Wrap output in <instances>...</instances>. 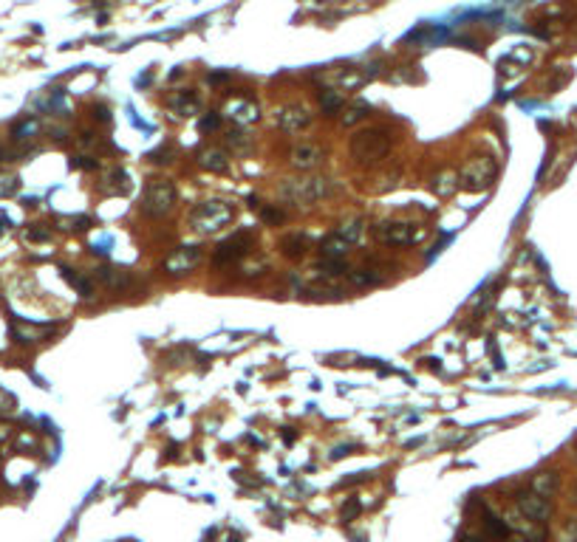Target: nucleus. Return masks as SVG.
<instances>
[{
  "mask_svg": "<svg viewBox=\"0 0 577 542\" xmlns=\"http://www.w3.org/2000/svg\"><path fill=\"white\" fill-rule=\"evenodd\" d=\"M351 449H354V444H340V447H334V449H331V455H329V458H331V460H340V458H345Z\"/></svg>",
  "mask_w": 577,
  "mask_h": 542,
  "instance_id": "obj_33",
  "label": "nucleus"
},
{
  "mask_svg": "<svg viewBox=\"0 0 577 542\" xmlns=\"http://www.w3.org/2000/svg\"><path fill=\"white\" fill-rule=\"evenodd\" d=\"M311 125V114L300 104H292V107H280L278 111V127L283 133H300Z\"/></svg>",
  "mask_w": 577,
  "mask_h": 542,
  "instance_id": "obj_11",
  "label": "nucleus"
},
{
  "mask_svg": "<svg viewBox=\"0 0 577 542\" xmlns=\"http://www.w3.org/2000/svg\"><path fill=\"white\" fill-rule=\"evenodd\" d=\"M173 107H176V111H179L181 116H193V114L198 111V96H195V93H190V91H184V93H179V96H176Z\"/></svg>",
  "mask_w": 577,
  "mask_h": 542,
  "instance_id": "obj_21",
  "label": "nucleus"
},
{
  "mask_svg": "<svg viewBox=\"0 0 577 542\" xmlns=\"http://www.w3.org/2000/svg\"><path fill=\"white\" fill-rule=\"evenodd\" d=\"M374 235L385 246H413L425 238V226L407 224V221H382V224H377Z\"/></svg>",
  "mask_w": 577,
  "mask_h": 542,
  "instance_id": "obj_5",
  "label": "nucleus"
},
{
  "mask_svg": "<svg viewBox=\"0 0 577 542\" xmlns=\"http://www.w3.org/2000/svg\"><path fill=\"white\" fill-rule=\"evenodd\" d=\"M456 542H484V539H481V536H476V534H470V531H461Z\"/></svg>",
  "mask_w": 577,
  "mask_h": 542,
  "instance_id": "obj_36",
  "label": "nucleus"
},
{
  "mask_svg": "<svg viewBox=\"0 0 577 542\" xmlns=\"http://www.w3.org/2000/svg\"><path fill=\"white\" fill-rule=\"evenodd\" d=\"M232 221H235V206L227 201H204L187 215V224L195 235H216Z\"/></svg>",
  "mask_w": 577,
  "mask_h": 542,
  "instance_id": "obj_1",
  "label": "nucleus"
},
{
  "mask_svg": "<svg viewBox=\"0 0 577 542\" xmlns=\"http://www.w3.org/2000/svg\"><path fill=\"white\" fill-rule=\"evenodd\" d=\"M433 192L439 195V198H447V195H453L456 189H458V176L456 173H450V170H444V173H439L436 178H433Z\"/></svg>",
  "mask_w": 577,
  "mask_h": 542,
  "instance_id": "obj_18",
  "label": "nucleus"
},
{
  "mask_svg": "<svg viewBox=\"0 0 577 542\" xmlns=\"http://www.w3.org/2000/svg\"><path fill=\"white\" fill-rule=\"evenodd\" d=\"M557 486H560L557 472L544 469V472L532 474V480H530V492H535V495H541V497H552V495L557 492Z\"/></svg>",
  "mask_w": 577,
  "mask_h": 542,
  "instance_id": "obj_14",
  "label": "nucleus"
},
{
  "mask_svg": "<svg viewBox=\"0 0 577 542\" xmlns=\"http://www.w3.org/2000/svg\"><path fill=\"white\" fill-rule=\"evenodd\" d=\"M278 195L286 201V203H317L323 198L331 195V184L329 178H320V176H306V178H286L280 187H278Z\"/></svg>",
  "mask_w": 577,
  "mask_h": 542,
  "instance_id": "obj_2",
  "label": "nucleus"
},
{
  "mask_svg": "<svg viewBox=\"0 0 577 542\" xmlns=\"http://www.w3.org/2000/svg\"><path fill=\"white\" fill-rule=\"evenodd\" d=\"M264 221L272 224V226H283V224H286V212H280V209H264Z\"/></svg>",
  "mask_w": 577,
  "mask_h": 542,
  "instance_id": "obj_29",
  "label": "nucleus"
},
{
  "mask_svg": "<svg viewBox=\"0 0 577 542\" xmlns=\"http://www.w3.org/2000/svg\"><path fill=\"white\" fill-rule=\"evenodd\" d=\"M74 167H82V170H93L96 167V161L91 155H77L74 158Z\"/></svg>",
  "mask_w": 577,
  "mask_h": 542,
  "instance_id": "obj_32",
  "label": "nucleus"
},
{
  "mask_svg": "<svg viewBox=\"0 0 577 542\" xmlns=\"http://www.w3.org/2000/svg\"><path fill=\"white\" fill-rule=\"evenodd\" d=\"M495 178V158L490 155H476V158H470L464 170H461V187L470 189V192H484Z\"/></svg>",
  "mask_w": 577,
  "mask_h": 542,
  "instance_id": "obj_6",
  "label": "nucleus"
},
{
  "mask_svg": "<svg viewBox=\"0 0 577 542\" xmlns=\"http://www.w3.org/2000/svg\"><path fill=\"white\" fill-rule=\"evenodd\" d=\"M130 542H133V539H130Z\"/></svg>",
  "mask_w": 577,
  "mask_h": 542,
  "instance_id": "obj_40",
  "label": "nucleus"
},
{
  "mask_svg": "<svg viewBox=\"0 0 577 542\" xmlns=\"http://www.w3.org/2000/svg\"><path fill=\"white\" fill-rule=\"evenodd\" d=\"M388 153H391V136L385 130H362L351 141V155L362 167L380 164Z\"/></svg>",
  "mask_w": 577,
  "mask_h": 542,
  "instance_id": "obj_3",
  "label": "nucleus"
},
{
  "mask_svg": "<svg viewBox=\"0 0 577 542\" xmlns=\"http://www.w3.org/2000/svg\"><path fill=\"white\" fill-rule=\"evenodd\" d=\"M317 271H320V274H326V277H340L343 271H345V263H343V260H334V257H323V260L317 263Z\"/></svg>",
  "mask_w": 577,
  "mask_h": 542,
  "instance_id": "obj_24",
  "label": "nucleus"
},
{
  "mask_svg": "<svg viewBox=\"0 0 577 542\" xmlns=\"http://www.w3.org/2000/svg\"><path fill=\"white\" fill-rule=\"evenodd\" d=\"M382 277L377 274V271H371V268H357L354 274H351V286H357V288H371V286H377Z\"/></svg>",
  "mask_w": 577,
  "mask_h": 542,
  "instance_id": "obj_22",
  "label": "nucleus"
},
{
  "mask_svg": "<svg viewBox=\"0 0 577 542\" xmlns=\"http://www.w3.org/2000/svg\"><path fill=\"white\" fill-rule=\"evenodd\" d=\"M218 119H221V114H213V116H207V119H201V130H213V127L218 125Z\"/></svg>",
  "mask_w": 577,
  "mask_h": 542,
  "instance_id": "obj_35",
  "label": "nucleus"
},
{
  "mask_svg": "<svg viewBox=\"0 0 577 542\" xmlns=\"http://www.w3.org/2000/svg\"><path fill=\"white\" fill-rule=\"evenodd\" d=\"M201 263V246H181L165 257V271L173 277H184Z\"/></svg>",
  "mask_w": 577,
  "mask_h": 542,
  "instance_id": "obj_8",
  "label": "nucleus"
},
{
  "mask_svg": "<svg viewBox=\"0 0 577 542\" xmlns=\"http://www.w3.org/2000/svg\"><path fill=\"white\" fill-rule=\"evenodd\" d=\"M167 153H170L167 147H165V150H156V153H150V161H156V164H167V161H170Z\"/></svg>",
  "mask_w": 577,
  "mask_h": 542,
  "instance_id": "obj_34",
  "label": "nucleus"
},
{
  "mask_svg": "<svg viewBox=\"0 0 577 542\" xmlns=\"http://www.w3.org/2000/svg\"><path fill=\"white\" fill-rule=\"evenodd\" d=\"M29 238H31V240H48V232H45V229H31Z\"/></svg>",
  "mask_w": 577,
  "mask_h": 542,
  "instance_id": "obj_37",
  "label": "nucleus"
},
{
  "mask_svg": "<svg viewBox=\"0 0 577 542\" xmlns=\"http://www.w3.org/2000/svg\"><path fill=\"white\" fill-rule=\"evenodd\" d=\"M252 246H255V238H252L249 232H235V235H230L224 243H218V249H216V254H213V265L218 268V265L238 263V260H243V257L252 251Z\"/></svg>",
  "mask_w": 577,
  "mask_h": 542,
  "instance_id": "obj_7",
  "label": "nucleus"
},
{
  "mask_svg": "<svg viewBox=\"0 0 577 542\" xmlns=\"http://www.w3.org/2000/svg\"><path fill=\"white\" fill-rule=\"evenodd\" d=\"M227 144H230L235 153H241V155L252 150V139H249L246 133H241V130H232V133L227 136Z\"/></svg>",
  "mask_w": 577,
  "mask_h": 542,
  "instance_id": "obj_25",
  "label": "nucleus"
},
{
  "mask_svg": "<svg viewBox=\"0 0 577 542\" xmlns=\"http://www.w3.org/2000/svg\"><path fill=\"white\" fill-rule=\"evenodd\" d=\"M96 280H99L102 286H108L111 291H125V288H130L133 274H130V271H125V268H108V265H102V268H96Z\"/></svg>",
  "mask_w": 577,
  "mask_h": 542,
  "instance_id": "obj_13",
  "label": "nucleus"
},
{
  "mask_svg": "<svg viewBox=\"0 0 577 542\" xmlns=\"http://www.w3.org/2000/svg\"><path fill=\"white\" fill-rule=\"evenodd\" d=\"M323 158H326V150L317 141H306L292 150V164L297 170H317L323 164Z\"/></svg>",
  "mask_w": 577,
  "mask_h": 542,
  "instance_id": "obj_10",
  "label": "nucleus"
},
{
  "mask_svg": "<svg viewBox=\"0 0 577 542\" xmlns=\"http://www.w3.org/2000/svg\"><path fill=\"white\" fill-rule=\"evenodd\" d=\"M484 528H487V534L493 539H509V525L498 514H493V511H484Z\"/></svg>",
  "mask_w": 577,
  "mask_h": 542,
  "instance_id": "obj_19",
  "label": "nucleus"
},
{
  "mask_svg": "<svg viewBox=\"0 0 577 542\" xmlns=\"http://www.w3.org/2000/svg\"><path fill=\"white\" fill-rule=\"evenodd\" d=\"M31 133H37V122H34V119H23L20 125L12 127V136H15V139H29Z\"/></svg>",
  "mask_w": 577,
  "mask_h": 542,
  "instance_id": "obj_26",
  "label": "nucleus"
},
{
  "mask_svg": "<svg viewBox=\"0 0 577 542\" xmlns=\"http://www.w3.org/2000/svg\"><path fill=\"white\" fill-rule=\"evenodd\" d=\"M365 111H368V107H365V104H354V107H348V116H343V125H354V122L365 119V116H368Z\"/></svg>",
  "mask_w": 577,
  "mask_h": 542,
  "instance_id": "obj_28",
  "label": "nucleus"
},
{
  "mask_svg": "<svg viewBox=\"0 0 577 542\" xmlns=\"http://www.w3.org/2000/svg\"><path fill=\"white\" fill-rule=\"evenodd\" d=\"M509 542H523V539H509Z\"/></svg>",
  "mask_w": 577,
  "mask_h": 542,
  "instance_id": "obj_39",
  "label": "nucleus"
},
{
  "mask_svg": "<svg viewBox=\"0 0 577 542\" xmlns=\"http://www.w3.org/2000/svg\"><path fill=\"white\" fill-rule=\"evenodd\" d=\"M17 187H20V181H17L15 176H9V178H0V198L15 195V192H17Z\"/></svg>",
  "mask_w": 577,
  "mask_h": 542,
  "instance_id": "obj_30",
  "label": "nucleus"
},
{
  "mask_svg": "<svg viewBox=\"0 0 577 542\" xmlns=\"http://www.w3.org/2000/svg\"><path fill=\"white\" fill-rule=\"evenodd\" d=\"M351 249V243H345L337 232H331V235H326L323 240H320V254L323 257H334V260H343V254Z\"/></svg>",
  "mask_w": 577,
  "mask_h": 542,
  "instance_id": "obj_17",
  "label": "nucleus"
},
{
  "mask_svg": "<svg viewBox=\"0 0 577 542\" xmlns=\"http://www.w3.org/2000/svg\"><path fill=\"white\" fill-rule=\"evenodd\" d=\"M362 232H365V224L359 221V218H354V221H345L340 229H337V235L345 240V243H359V238H362Z\"/></svg>",
  "mask_w": 577,
  "mask_h": 542,
  "instance_id": "obj_20",
  "label": "nucleus"
},
{
  "mask_svg": "<svg viewBox=\"0 0 577 542\" xmlns=\"http://www.w3.org/2000/svg\"><path fill=\"white\" fill-rule=\"evenodd\" d=\"M283 254L286 257H292V260H300L308 249H311V238L308 235H303V232H292L289 238H283Z\"/></svg>",
  "mask_w": 577,
  "mask_h": 542,
  "instance_id": "obj_16",
  "label": "nucleus"
},
{
  "mask_svg": "<svg viewBox=\"0 0 577 542\" xmlns=\"http://www.w3.org/2000/svg\"><path fill=\"white\" fill-rule=\"evenodd\" d=\"M198 167L207 170V173H227V167H230L227 153L218 150V147H207V150L198 155Z\"/></svg>",
  "mask_w": 577,
  "mask_h": 542,
  "instance_id": "obj_15",
  "label": "nucleus"
},
{
  "mask_svg": "<svg viewBox=\"0 0 577 542\" xmlns=\"http://www.w3.org/2000/svg\"><path fill=\"white\" fill-rule=\"evenodd\" d=\"M563 539H566V542H577V520H569V522H566Z\"/></svg>",
  "mask_w": 577,
  "mask_h": 542,
  "instance_id": "obj_31",
  "label": "nucleus"
},
{
  "mask_svg": "<svg viewBox=\"0 0 577 542\" xmlns=\"http://www.w3.org/2000/svg\"><path fill=\"white\" fill-rule=\"evenodd\" d=\"M224 114L227 116H232L235 122H243V125H249V122H257L260 119V111H257V104L252 102V99H230L227 104H224Z\"/></svg>",
  "mask_w": 577,
  "mask_h": 542,
  "instance_id": "obj_12",
  "label": "nucleus"
},
{
  "mask_svg": "<svg viewBox=\"0 0 577 542\" xmlns=\"http://www.w3.org/2000/svg\"><path fill=\"white\" fill-rule=\"evenodd\" d=\"M357 514H359V500H357V497L345 500V503H343V509H340V517H343V522H351V520H357Z\"/></svg>",
  "mask_w": 577,
  "mask_h": 542,
  "instance_id": "obj_27",
  "label": "nucleus"
},
{
  "mask_svg": "<svg viewBox=\"0 0 577 542\" xmlns=\"http://www.w3.org/2000/svg\"><path fill=\"white\" fill-rule=\"evenodd\" d=\"M176 198H179V189L173 181L167 178H150L147 187H144V195H142V212L147 218H165L170 215V209L176 206Z\"/></svg>",
  "mask_w": 577,
  "mask_h": 542,
  "instance_id": "obj_4",
  "label": "nucleus"
},
{
  "mask_svg": "<svg viewBox=\"0 0 577 542\" xmlns=\"http://www.w3.org/2000/svg\"><path fill=\"white\" fill-rule=\"evenodd\" d=\"M518 511L532 522H546L552 517V503H549V497H541L535 492H520L518 495Z\"/></svg>",
  "mask_w": 577,
  "mask_h": 542,
  "instance_id": "obj_9",
  "label": "nucleus"
},
{
  "mask_svg": "<svg viewBox=\"0 0 577 542\" xmlns=\"http://www.w3.org/2000/svg\"><path fill=\"white\" fill-rule=\"evenodd\" d=\"M96 119H111V111H108V107H102V104H96Z\"/></svg>",
  "mask_w": 577,
  "mask_h": 542,
  "instance_id": "obj_38",
  "label": "nucleus"
},
{
  "mask_svg": "<svg viewBox=\"0 0 577 542\" xmlns=\"http://www.w3.org/2000/svg\"><path fill=\"white\" fill-rule=\"evenodd\" d=\"M320 104H323V114H326V116H334V114L343 111V96L334 93V91H326V93L320 96Z\"/></svg>",
  "mask_w": 577,
  "mask_h": 542,
  "instance_id": "obj_23",
  "label": "nucleus"
}]
</instances>
